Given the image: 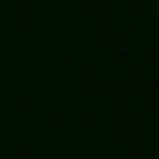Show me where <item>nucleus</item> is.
Returning a JSON list of instances; mask_svg holds the SVG:
<instances>
[{
    "label": "nucleus",
    "mask_w": 159,
    "mask_h": 159,
    "mask_svg": "<svg viewBox=\"0 0 159 159\" xmlns=\"http://www.w3.org/2000/svg\"><path fill=\"white\" fill-rule=\"evenodd\" d=\"M156 15H159V0H156Z\"/></svg>",
    "instance_id": "1"
}]
</instances>
